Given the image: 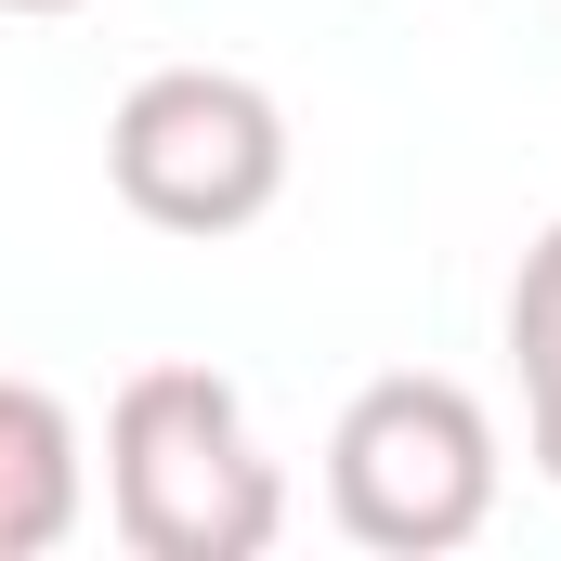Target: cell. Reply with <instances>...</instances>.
<instances>
[{
    "label": "cell",
    "mask_w": 561,
    "mask_h": 561,
    "mask_svg": "<svg viewBox=\"0 0 561 561\" xmlns=\"http://www.w3.org/2000/svg\"><path fill=\"white\" fill-rule=\"evenodd\" d=\"M92 510V444L53 379H0V561H39Z\"/></svg>",
    "instance_id": "obj_4"
},
{
    "label": "cell",
    "mask_w": 561,
    "mask_h": 561,
    "mask_svg": "<svg viewBox=\"0 0 561 561\" xmlns=\"http://www.w3.org/2000/svg\"><path fill=\"white\" fill-rule=\"evenodd\" d=\"M510 366H523V457L561 483V222H536L510 275Z\"/></svg>",
    "instance_id": "obj_5"
},
{
    "label": "cell",
    "mask_w": 561,
    "mask_h": 561,
    "mask_svg": "<svg viewBox=\"0 0 561 561\" xmlns=\"http://www.w3.org/2000/svg\"><path fill=\"white\" fill-rule=\"evenodd\" d=\"M0 13H79V0H0Z\"/></svg>",
    "instance_id": "obj_6"
},
{
    "label": "cell",
    "mask_w": 561,
    "mask_h": 561,
    "mask_svg": "<svg viewBox=\"0 0 561 561\" xmlns=\"http://www.w3.org/2000/svg\"><path fill=\"white\" fill-rule=\"evenodd\" d=\"M105 183L157 236H249L287 196V105L236 66H157L105 118Z\"/></svg>",
    "instance_id": "obj_3"
},
{
    "label": "cell",
    "mask_w": 561,
    "mask_h": 561,
    "mask_svg": "<svg viewBox=\"0 0 561 561\" xmlns=\"http://www.w3.org/2000/svg\"><path fill=\"white\" fill-rule=\"evenodd\" d=\"M105 523L144 561H262L287 536V470L222 366H131L105 405Z\"/></svg>",
    "instance_id": "obj_1"
},
{
    "label": "cell",
    "mask_w": 561,
    "mask_h": 561,
    "mask_svg": "<svg viewBox=\"0 0 561 561\" xmlns=\"http://www.w3.org/2000/svg\"><path fill=\"white\" fill-rule=\"evenodd\" d=\"M496 483H510V457H496L483 392L470 379H431V366L366 379L340 405V431H327V523L353 549H379V561L470 549L496 523Z\"/></svg>",
    "instance_id": "obj_2"
}]
</instances>
